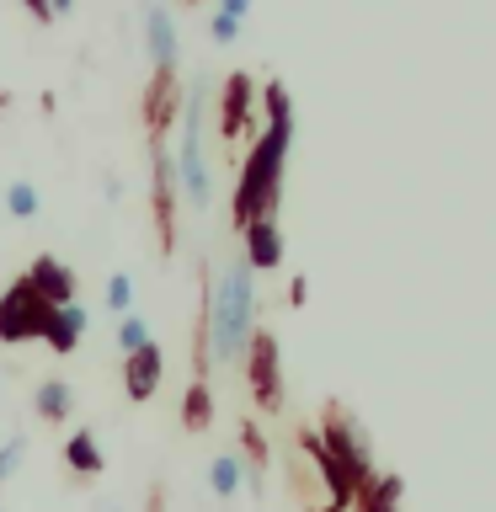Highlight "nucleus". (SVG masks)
<instances>
[{
	"label": "nucleus",
	"instance_id": "1",
	"mask_svg": "<svg viewBox=\"0 0 496 512\" xmlns=\"http://www.w3.org/2000/svg\"><path fill=\"white\" fill-rule=\"evenodd\" d=\"M262 102H267V128H262V139L251 144L246 171H240L235 198H230V214H235L240 230H246V224H256V219H272L278 192H283V160H288V144H294V112H288V91L272 80V86L262 91Z\"/></svg>",
	"mask_w": 496,
	"mask_h": 512
},
{
	"label": "nucleus",
	"instance_id": "2",
	"mask_svg": "<svg viewBox=\"0 0 496 512\" xmlns=\"http://www.w3.org/2000/svg\"><path fill=\"white\" fill-rule=\"evenodd\" d=\"M256 336V272L246 267V256L219 267L214 288H208V310H203V358L208 363H240Z\"/></svg>",
	"mask_w": 496,
	"mask_h": 512
},
{
	"label": "nucleus",
	"instance_id": "3",
	"mask_svg": "<svg viewBox=\"0 0 496 512\" xmlns=\"http://www.w3.org/2000/svg\"><path fill=\"white\" fill-rule=\"evenodd\" d=\"M203 107H208V80L198 75L182 96V139H176V155H171L176 187H182L192 208L214 203V171H208V150H203Z\"/></svg>",
	"mask_w": 496,
	"mask_h": 512
},
{
	"label": "nucleus",
	"instance_id": "4",
	"mask_svg": "<svg viewBox=\"0 0 496 512\" xmlns=\"http://www.w3.org/2000/svg\"><path fill=\"white\" fill-rule=\"evenodd\" d=\"M48 304L43 294L32 288L27 278L6 283V294H0V342L16 347V342H43V326H48Z\"/></svg>",
	"mask_w": 496,
	"mask_h": 512
},
{
	"label": "nucleus",
	"instance_id": "5",
	"mask_svg": "<svg viewBox=\"0 0 496 512\" xmlns=\"http://www.w3.org/2000/svg\"><path fill=\"white\" fill-rule=\"evenodd\" d=\"M320 448L342 464V470L352 475V486H363L368 475H374V459H368V443H363V432H358V422H352L347 411H326V438H320Z\"/></svg>",
	"mask_w": 496,
	"mask_h": 512
},
{
	"label": "nucleus",
	"instance_id": "6",
	"mask_svg": "<svg viewBox=\"0 0 496 512\" xmlns=\"http://www.w3.org/2000/svg\"><path fill=\"white\" fill-rule=\"evenodd\" d=\"M246 363H251V395L262 411H278L283 406V374H278V336L272 331H256L251 347H246Z\"/></svg>",
	"mask_w": 496,
	"mask_h": 512
},
{
	"label": "nucleus",
	"instance_id": "7",
	"mask_svg": "<svg viewBox=\"0 0 496 512\" xmlns=\"http://www.w3.org/2000/svg\"><path fill=\"white\" fill-rule=\"evenodd\" d=\"M176 11L171 6H144V48H150V64H155V80H176Z\"/></svg>",
	"mask_w": 496,
	"mask_h": 512
},
{
	"label": "nucleus",
	"instance_id": "8",
	"mask_svg": "<svg viewBox=\"0 0 496 512\" xmlns=\"http://www.w3.org/2000/svg\"><path fill=\"white\" fill-rule=\"evenodd\" d=\"M22 278L38 288L43 294V304L48 310H64V304H80V283H75V272L59 262V256H38V262H32Z\"/></svg>",
	"mask_w": 496,
	"mask_h": 512
},
{
	"label": "nucleus",
	"instance_id": "9",
	"mask_svg": "<svg viewBox=\"0 0 496 512\" xmlns=\"http://www.w3.org/2000/svg\"><path fill=\"white\" fill-rule=\"evenodd\" d=\"M155 219H160V235H166V246L176 240V171H171V155H166V139H155Z\"/></svg>",
	"mask_w": 496,
	"mask_h": 512
},
{
	"label": "nucleus",
	"instance_id": "10",
	"mask_svg": "<svg viewBox=\"0 0 496 512\" xmlns=\"http://www.w3.org/2000/svg\"><path fill=\"white\" fill-rule=\"evenodd\" d=\"M251 128V75H230L224 80V112H219V139L235 144Z\"/></svg>",
	"mask_w": 496,
	"mask_h": 512
},
{
	"label": "nucleus",
	"instance_id": "11",
	"mask_svg": "<svg viewBox=\"0 0 496 512\" xmlns=\"http://www.w3.org/2000/svg\"><path fill=\"white\" fill-rule=\"evenodd\" d=\"M160 379H166V358H160V347H144L134 358H123V390L128 400H150L160 390Z\"/></svg>",
	"mask_w": 496,
	"mask_h": 512
},
{
	"label": "nucleus",
	"instance_id": "12",
	"mask_svg": "<svg viewBox=\"0 0 496 512\" xmlns=\"http://www.w3.org/2000/svg\"><path fill=\"white\" fill-rule=\"evenodd\" d=\"M246 267L251 272H267V267H278L283 262V235H278V219H256L246 224Z\"/></svg>",
	"mask_w": 496,
	"mask_h": 512
},
{
	"label": "nucleus",
	"instance_id": "13",
	"mask_svg": "<svg viewBox=\"0 0 496 512\" xmlns=\"http://www.w3.org/2000/svg\"><path fill=\"white\" fill-rule=\"evenodd\" d=\"M91 326V315H86V304H64V310L48 315V326H43V342L54 347V352H75L80 347V336H86Z\"/></svg>",
	"mask_w": 496,
	"mask_h": 512
},
{
	"label": "nucleus",
	"instance_id": "14",
	"mask_svg": "<svg viewBox=\"0 0 496 512\" xmlns=\"http://www.w3.org/2000/svg\"><path fill=\"white\" fill-rule=\"evenodd\" d=\"M32 411H38L43 422H64V416L75 411L70 379H43V384H38V395H32Z\"/></svg>",
	"mask_w": 496,
	"mask_h": 512
},
{
	"label": "nucleus",
	"instance_id": "15",
	"mask_svg": "<svg viewBox=\"0 0 496 512\" xmlns=\"http://www.w3.org/2000/svg\"><path fill=\"white\" fill-rule=\"evenodd\" d=\"M240 486H246V459L240 454H219L214 464H208V491H214L219 502H230Z\"/></svg>",
	"mask_w": 496,
	"mask_h": 512
},
{
	"label": "nucleus",
	"instance_id": "16",
	"mask_svg": "<svg viewBox=\"0 0 496 512\" xmlns=\"http://www.w3.org/2000/svg\"><path fill=\"white\" fill-rule=\"evenodd\" d=\"M395 496H400V480L395 475H368L352 502H358L363 512H395Z\"/></svg>",
	"mask_w": 496,
	"mask_h": 512
},
{
	"label": "nucleus",
	"instance_id": "17",
	"mask_svg": "<svg viewBox=\"0 0 496 512\" xmlns=\"http://www.w3.org/2000/svg\"><path fill=\"white\" fill-rule=\"evenodd\" d=\"M251 16V6L246 0H219V11L208 16V38L214 43H235L240 38V22Z\"/></svg>",
	"mask_w": 496,
	"mask_h": 512
},
{
	"label": "nucleus",
	"instance_id": "18",
	"mask_svg": "<svg viewBox=\"0 0 496 512\" xmlns=\"http://www.w3.org/2000/svg\"><path fill=\"white\" fill-rule=\"evenodd\" d=\"M64 459H70L75 475H96V470H102V448H96V438H91L86 427H80L70 443H64Z\"/></svg>",
	"mask_w": 496,
	"mask_h": 512
},
{
	"label": "nucleus",
	"instance_id": "19",
	"mask_svg": "<svg viewBox=\"0 0 496 512\" xmlns=\"http://www.w3.org/2000/svg\"><path fill=\"white\" fill-rule=\"evenodd\" d=\"M118 347H123V358H134V352L155 347L150 320H144V315H123V320H118Z\"/></svg>",
	"mask_w": 496,
	"mask_h": 512
},
{
	"label": "nucleus",
	"instance_id": "20",
	"mask_svg": "<svg viewBox=\"0 0 496 512\" xmlns=\"http://www.w3.org/2000/svg\"><path fill=\"white\" fill-rule=\"evenodd\" d=\"M38 208H43V198H38L32 182H11L6 187V214L11 219H38Z\"/></svg>",
	"mask_w": 496,
	"mask_h": 512
},
{
	"label": "nucleus",
	"instance_id": "21",
	"mask_svg": "<svg viewBox=\"0 0 496 512\" xmlns=\"http://www.w3.org/2000/svg\"><path fill=\"white\" fill-rule=\"evenodd\" d=\"M107 310L112 315H134V272H112L107 278Z\"/></svg>",
	"mask_w": 496,
	"mask_h": 512
},
{
	"label": "nucleus",
	"instance_id": "22",
	"mask_svg": "<svg viewBox=\"0 0 496 512\" xmlns=\"http://www.w3.org/2000/svg\"><path fill=\"white\" fill-rule=\"evenodd\" d=\"M22 459H27V432H16V438L0 443V486L16 475V464H22Z\"/></svg>",
	"mask_w": 496,
	"mask_h": 512
},
{
	"label": "nucleus",
	"instance_id": "23",
	"mask_svg": "<svg viewBox=\"0 0 496 512\" xmlns=\"http://www.w3.org/2000/svg\"><path fill=\"white\" fill-rule=\"evenodd\" d=\"M182 416H187V427H203L208 422V384L203 379L192 384V395L182 400Z\"/></svg>",
	"mask_w": 496,
	"mask_h": 512
},
{
	"label": "nucleus",
	"instance_id": "24",
	"mask_svg": "<svg viewBox=\"0 0 496 512\" xmlns=\"http://www.w3.org/2000/svg\"><path fill=\"white\" fill-rule=\"evenodd\" d=\"M96 512H123V507H96Z\"/></svg>",
	"mask_w": 496,
	"mask_h": 512
},
{
	"label": "nucleus",
	"instance_id": "25",
	"mask_svg": "<svg viewBox=\"0 0 496 512\" xmlns=\"http://www.w3.org/2000/svg\"><path fill=\"white\" fill-rule=\"evenodd\" d=\"M0 512H6V507H0Z\"/></svg>",
	"mask_w": 496,
	"mask_h": 512
}]
</instances>
